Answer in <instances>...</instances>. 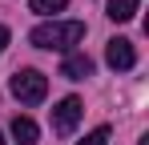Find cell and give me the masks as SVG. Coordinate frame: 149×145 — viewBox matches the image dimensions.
<instances>
[{
  "label": "cell",
  "instance_id": "obj_1",
  "mask_svg": "<svg viewBox=\"0 0 149 145\" xmlns=\"http://www.w3.org/2000/svg\"><path fill=\"white\" fill-rule=\"evenodd\" d=\"M81 36H85V24L81 20H49V24H36L28 40L36 48H56V52H65V48L81 45Z\"/></svg>",
  "mask_w": 149,
  "mask_h": 145
},
{
  "label": "cell",
  "instance_id": "obj_2",
  "mask_svg": "<svg viewBox=\"0 0 149 145\" xmlns=\"http://www.w3.org/2000/svg\"><path fill=\"white\" fill-rule=\"evenodd\" d=\"M45 93H49V77H45V72L16 69V77H12V97H16L20 105H40Z\"/></svg>",
  "mask_w": 149,
  "mask_h": 145
},
{
  "label": "cell",
  "instance_id": "obj_3",
  "mask_svg": "<svg viewBox=\"0 0 149 145\" xmlns=\"http://www.w3.org/2000/svg\"><path fill=\"white\" fill-rule=\"evenodd\" d=\"M85 113V105H81V97H65V101H56V109H52V133H61V137H69L77 129V121Z\"/></svg>",
  "mask_w": 149,
  "mask_h": 145
},
{
  "label": "cell",
  "instance_id": "obj_4",
  "mask_svg": "<svg viewBox=\"0 0 149 145\" xmlns=\"http://www.w3.org/2000/svg\"><path fill=\"white\" fill-rule=\"evenodd\" d=\"M105 61H109L113 69L129 72L133 65H137V52H133V40H125V36H113V40H109V48H105Z\"/></svg>",
  "mask_w": 149,
  "mask_h": 145
},
{
  "label": "cell",
  "instance_id": "obj_5",
  "mask_svg": "<svg viewBox=\"0 0 149 145\" xmlns=\"http://www.w3.org/2000/svg\"><path fill=\"white\" fill-rule=\"evenodd\" d=\"M61 77H65V81H85V77H93V56H85V52H69L65 65H61Z\"/></svg>",
  "mask_w": 149,
  "mask_h": 145
},
{
  "label": "cell",
  "instance_id": "obj_6",
  "mask_svg": "<svg viewBox=\"0 0 149 145\" xmlns=\"http://www.w3.org/2000/svg\"><path fill=\"white\" fill-rule=\"evenodd\" d=\"M12 137H16L20 145H36L40 129H36V121H32V117H12Z\"/></svg>",
  "mask_w": 149,
  "mask_h": 145
},
{
  "label": "cell",
  "instance_id": "obj_7",
  "mask_svg": "<svg viewBox=\"0 0 149 145\" xmlns=\"http://www.w3.org/2000/svg\"><path fill=\"white\" fill-rule=\"evenodd\" d=\"M137 8H141V0H109V20H117V24H125V20H133L137 16Z\"/></svg>",
  "mask_w": 149,
  "mask_h": 145
},
{
  "label": "cell",
  "instance_id": "obj_8",
  "mask_svg": "<svg viewBox=\"0 0 149 145\" xmlns=\"http://www.w3.org/2000/svg\"><path fill=\"white\" fill-rule=\"evenodd\" d=\"M69 0H28V8L32 12H40V16H52V12H61Z\"/></svg>",
  "mask_w": 149,
  "mask_h": 145
},
{
  "label": "cell",
  "instance_id": "obj_9",
  "mask_svg": "<svg viewBox=\"0 0 149 145\" xmlns=\"http://www.w3.org/2000/svg\"><path fill=\"white\" fill-rule=\"evenodd\" d=\"M77 145H109V129L101 125V129H93V133H89L85 141H77Z\"/></svg>",
  "mask_w": 149,
  "mask_h": 145
},
{
  "label": "cell",
  "instance_id": "obj_10",
  "mask_svg": "<svg viewBox=\"0 0 149 145\" xmlns=\"http://www.w3.org/2000/svg\"><path fill=\"white\" fill-rule=\"evenodd\" d=\"M8 40H12V36H8V28L0 24V48H8Z\"/></svg>",
  "mask_w": 149,
  "mask_h": 145
},
{
  "label": "cell",
  "instance_id": "obj_11",
  "mask_svg": "<svg viewBox=\"0 0 149 145\" xmlns=\"http://www.w3.org/2000/svg\"><path fill=\"white\" fill-rule=\"evenodd\" d=\"M0 145H4V133H0Z\"/></svg>",
  "mask_w": 149,
  "mask_h": 145
}]
</instances>
